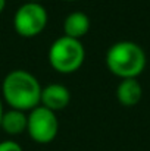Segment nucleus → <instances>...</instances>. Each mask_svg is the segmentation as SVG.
Masks as SVG:
<instances>
[{
  "instance_id": "8",
  "label": "nucleus",
  "mask_w": 150,
  "mask_h": 151,
  "mask_svg": "<svg viewBox=\"0 0 150 151\" xmlns=\"http://www.w3.org/2000/svg\"><path fill=\"white\" fill-rule=\"evenodd\" d=\"M141 96H143V88L138 84L137 78L122 79L116 88V99L122 106H127V107L136 106L141 100Z\"/></svg>"
},
{
  "instance_id": "4",
  "label": "nucleus",
  "mask_w": 150,
  "mask_h": 151,
  "mask_svg": "<svg viewBox=\"0 0 150 151\" xmlns=\"http://www.w3.org/2000/svg\"><path fill=\"white\" fill-rule=\"evenodd\" d=\"M49 15L41 3L27 1L18 7L13 16V28L24 38H33L41 34L47 25Z\"/></svg>"
},
{
  "instance_id": "2",
  "label": "nucleus",
  "mask_w": 150,
  "mask_h": 151,
  "mask_svg": "<svg viewBox=\"0 0 150 151\" xmlns=\"http://www.w3.org/2000/svg\"><path fill=\"white\" fill-rule=\"evenodd\" d=\"M107 69L121 79L137 78L146 66L143 49L133 41H118L106 53Z\"/></svg>"
},
{
  "instance_id": "1",
  "label": "nucleus",
  "mask_w": 150,
  "mask_h": 151,
  "mask_svg": "<svg viewBox=\"0 0 150 151\" xmlns=\"http://www.w3.org/2000/svg\"><path fill=\"white\" fill-rule=\"evenodd\" d=\"M1 94L10 109L30 111L40 106L41 85L31 72L16 69L4 76L1 84Z\"/></svg>"
},
{
  "instance_id": "5",
  "label": "nucleus",
  "mask_w": 150,
  "mask_h": 151,
  "mask_svg": "<svg viewBox=\"0 0 150 151\" xmlns=\"http://www.w3.org/2000/svg\"><path fill=\"white\" fill-rule=\"evenodd\" d=\"M27 132L30 138L37 144H49L59 132V120L56 113L44 106H37L30 110Z\"/></svg>"
},
{
  "instance_id": "13",
  "label": "nucleus",
  "mask_w": 150,
  "mask_h": 151,
  "mask_svg": "<svg viewBox=\"0 0 150 151\" xmlns=\"http://www.w3.org/2000/svg\"><path fill=\"white\" fill-rule=\"evenodd\" d=\"M28 1H36V3H40L41 0H28Z\"/></svg>"
},
{
  "instance_id": "14",
  "label": "nucleus",
  "mask_w": 150,
  "mask_h": 151,
  "mask_svg": "<svg viewBox=\"0 0 150 151\" xmlns=\"http://www.w3.org/2000/svg\"><path fill=\"white\" fill-rule=\"evenodd\" d=\"M65 1H74V0H65Z\"/></svg>"
},
{
  "instance_id": "9",
  "label": "nucleus",
  "mask_w": 150,
  "mask_h": 151,
  "mask_svg": "<svg viewBox=\"0 0 150 151\" xmlns=\"http://www.w3.org/2000/svg\"><path fill=\"white\" fill-rule=\"evenodd\" d=\"M27 123H28V114L22 110L10 109L3 113L0 128L7 134V135H21L22 132L27 131Z\"/></svg>"
},
{
  "instance_id": "12",
  "label": "nucleus",
  "mask_w": 150,
  "mask_h": 151,
  "mask_svg": "<svg viewBox=\"0 0 150 151\" xmlns=\"http://www.w3.org/2000/svg\"><path fill=\"white\" fill-rule=\"evenodd\" d=\"M4 7H6V0H0V13L4 10Z\"/></svg>"
},
{
  "instance_id": "6",
  "label": "nucleus",
  "mask_w": 150,
  "mask_h": 151,
  "mask_svg": "<svg viewBox=\"0 0 150 151\" xmlns=\"http://www.w3.org/2000/svg\"><path fill=\"white\" fill-rule=\"evenodd\" d=\"M71 101V93L69 90L62 85V84H49L47 87L41 88V96H40V106L47 107L51 111H59L63 110Z\"/></svg>"
},
{
  "instance_id": "10",
  "label": "nucleus",
  "mask_w": 150,
  "mask_h": 151,
  "mask_svg": "<svg viewBox=\"0 0 150 151\" xmlns=\"http://www.w3.org/2000/svg\"><path fill=\"white\" fill-rule=\"evenodd\" d=\"M0 151H24V150H22V147L18 142H15L12 139H4V141L0 142Z\"/></svg>"
},
{
  "instance_id": "3",
  "label": "nucleus",
  "mask_w": 150,
  "mask_h": 151,
  "mask_svg": "<svg viewBox=\"0 0 150 151\" xmlns=\"http://www.w3.org/2000/svg\"><path fill=\"white\" fill-rule=\"evenodd\" d=\"M86 59V49L81 40L71 37L56 38L49 49L50 66L59 73H72L78 70Z\"/></svg>"
},
{
  "instance_id": "11",
  "label": "nucleus",
  "mask_w": 150,
  "mask_h": 151,
  "mask_svg": "<svg viewBox=\"0 0 150 151\" xmlns=\"http://www.w3.org/2000/svg\"><path fill=\"white\" fill-rule=\"evenodd\" d=\"M3 113H4V109H3V103L0 99V123H1V117H3Z\"/></svg>"
},
{
  "instance_id": "7",
  "label": "nucleus",
  "mask_w": 150,
  "mask_h": 151,
  "mask_svg": "<svg viewBox=\"0 0 150 151\" xmlns=\"http://www.w3.org/2000/svg\"><path fill=\"white\" fill-rule=\"evenodd\" d=\"M90 29V18L87 13L75 10L69 13L63 21V31L66 37L81 40Z\"/></svg>"
}]
</instances>
